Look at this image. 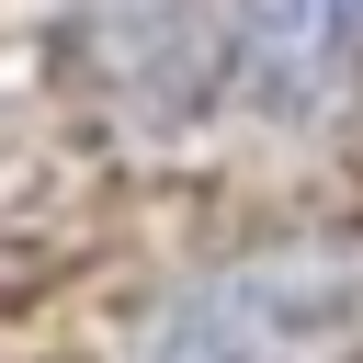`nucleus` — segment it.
Returning <instances> with one entry per match:
<instances>
[{
	"label": "nucleus",
	"mask_w": 363,
	"mask_h": 363,
	"mask_svg": "<svg viewBox=\"0 0 363 363\" xmlns=\"http://www.w3.org/2000/svg\"><path fill=\"white\" fill-rule=\"evenodd\" d=\"M159 363H352V284L340 261H250V272H216Z\"/></svg>",
	"instance_id": "f257e3e1"
},
{
	"label": "nucleus",
	"mask_w": 363,
	"mask_h": 363,
	"mask_svg": "<svg viewBox=\"0 0 363 363\" xmlns=\"http://www.w3.org/2000/svg\"><path fill=\"white\" fill-rule=\"evenodd\" d=\"M363 57V0H250V68L272 91H318Z\"/></svg>",
	"instance_id": "f03ea898"
}]
</instances>
